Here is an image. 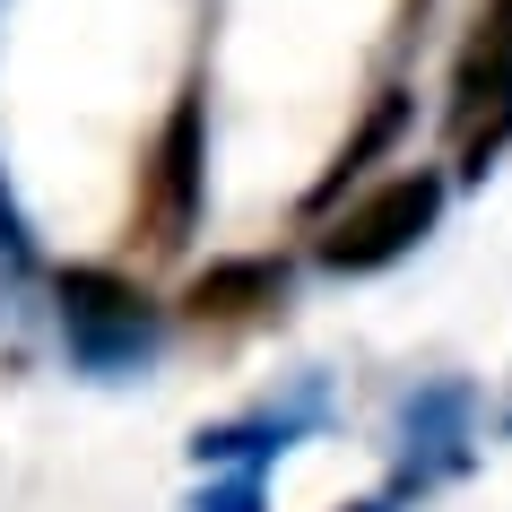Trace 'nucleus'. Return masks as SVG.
Here are the masks:
<instances>
[{
  "mask_svg": "<svg viewBox=\"0 0 512 512\" xmlns=\"http://www.w3.org/2000/svg\"><path fill=\"white\" fill-rule=\"evenodd\" d=\"M200 217H209V96L183 87L165 105L148 157H139V191H131V243L148 261H183L200 243Z\"/></svg>",
  "mask_w": 512,
  "mask_h": 512,
  "instance_id": "3",
  "label": "nucleus"
},
{
  "mask_svg": "<svg viewBox=\"0 0 512 512\" xmlns=\"http://www.w3.org/2000/svg\"><path fill=\"white\" fill-rule=\"evenodd\" d=\"M391 452H400L391 478H400L408 495L460 478V469L478 460V382H460V374L417 382V391L391 408Z\"/></svg>",
  "mask_w": 512,
  "mask_h": 512,
  "instance_id": "5",
  "label": "nucleus"
},
{
  "mask_svg": "<svg viewBox=\"0 0 512 512\" xmlns=\"http://www.w3.org/2000/svg\"><path fill=\"white\" fill-rule=\"evenodd\" d=\"M408 504H417V495L391 478V486H374V495H356V504H339V512H408Z\"/></svg>",
  "mask_w": 512,
  "mask_h": 512,
  "instance_id": "11",
  "label": "nucleus"
},
{
  "mask_svg": "<svg viewBox=\"0 0 512 512\" xmlns=\"http://www.w3.org/2000/svg\"><path fill=\"white\" fill-rule=\"evenodd\" d=\"M330 426V382H296L287 400H261L243 408V417H217V426L191 434V469H270V460H287L296 443H313V434Z\"/></svg>",
  "mask_w": 512,
  "mask_h": 512,
  "instance_id": "6",
  "label": "nucleus"
},
{
  "mask_svg": "<svg viewBox=\"0 0 512 512\" xmlns=\"http://www.w3.org/2000/svg\"><path fill=\"white\" fill-rule=\"evenodd\" d=\"M408 122H417V96H408V87H382L374 105H365V122H356L348 139H339V157H330V174L313 183V200H304V217L322 226V217L339 209L348 191H365V183H374V174H382V157H400Z\"/></svg>",
  "mask_w": 512,
  "mask_h": 512,
  "instance_id": "7",
  "label": "nucleus"
},
{
  "mask_svg": "<svg viewBox=\"0 0 512 512\" xmlns=\"http://www.w3.org/2000/svg\"><path fill=\"white\" fill-rule=\"evenodd\" d=\"M495 434H504V443H512V408H504V417H495Z\"/></svg>",
  "mask_w": 512,
  "mask_h": 512,
  "instance_id": "12",
  "label": "nucleus"
},
{
  "mask_svg": "<svg viewBox=\"0 0 512 512\" xmlns=\"http://www.w3.org/2000/svg\"><path fill=\"white\" fill-rule=\"evenodd\" d=\"M53 330H61L70 374L87 382H131L165 356V304L131 270H105V261L53 270Z\"/></svg>",
  "mask_w": 512,
  "mask_h": 512,
  "instance_id": "1",
  "label": "nucleus"
},
{
  "mask_svg": "<svg viewBox=\"0 0 512 512\" xmlns=\"http://www.w3.org/2000/svg\"><path fill=\"white\" fill-rule=\"evenodd\" d=\"M443 209H452V174H443V165H391V174H374L365 191H348V200L322 217L313 261H322L330 278H382L443 226Z\"/></svg>",
  "mask_w": 512,
  "mask_h": 512,
  "instance_id": "2",
  "label": "nucleus"
},
{
  "mask_svg": "<svg viewBox=\"0 0 512 512\" xmlns=\"http://www.w3.org/2000/svg\"><path fill=\"white\" fill-rule=\"evenodd\" d=\"M191 512H270V478L261 469H209L191 486Z\"/></svg>",
  "mask_w": 512,
  "mask_h": 512,
  "instance_id": "10",
  "label": "nucleus"
},
{
  "mask_svg": "<svg viewBox=\"0 0 512 512\" xmlns=\"http://www.w3.org/2000/svg\"><path fill=\"white\" fill-rule=\"evenodd\" d=\"M0 270L9 278H44V243H35V217L9 183V165H0Z\"/></svg>",
  "mask_w": 512,
  "mask_h": 512,
  "instance_id": "9",
  "label": "nucleus"
},
{
  "mask_svg": "<svg viewBox=\"0 0 512 512\" xmlns=\"http://www.w3.org/2000/svg\"><path fill=\"white\" fill-rule=\"evenodd\" d=\"M287 261L278 252H226V261H209V270H191L183 287V313L191 322H243V313H270V304H287Z\"/></svg>",
  "mask_w": 512,
  "mask_h": 512,
  "instance_id": "8",
  "label": "nucleus"
},
{
  "mask_svg": "<svg viewBox=\"0 0 512 512\" xmlns=\"http://www.w3.org/2000/svg\"><path fill=\"white\" fill-rule=\"evenodd\" d=\"M452 131H460L452 183H486L495 157L512 148V0L486 9L452 61Z\"/></svg>",
  "mask_w": 512,
  "mask_h": 512,
  "instance_id": "4",
  "label": "nucleus"
}]
</instances>
